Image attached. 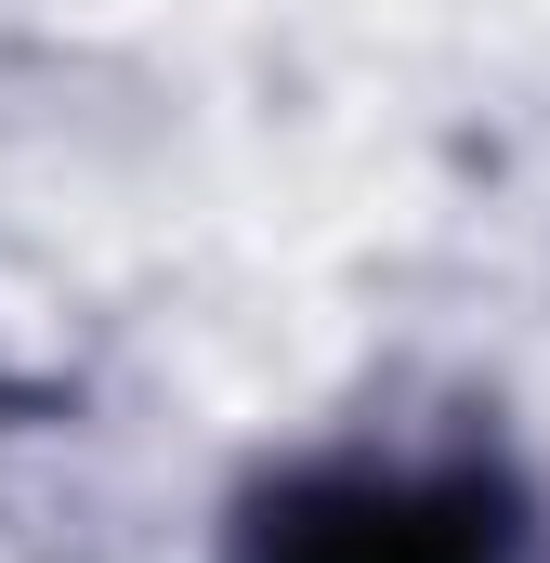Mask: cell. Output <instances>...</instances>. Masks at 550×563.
<instances>
[{"mask_svg":"<svg viewBox=\"0 0 550 563\" xmlns=\"http://www.w3.org/2000/svg\"><path fill=\"white\" fill-rule=\"evenodd\" d=\"M237 563H538V511L485 459H315L237 511Z\"/></svg>","mask_w":550,"mask_h":563,"instance_id":"6da1fadb","label":"cell"}]
</instances>
